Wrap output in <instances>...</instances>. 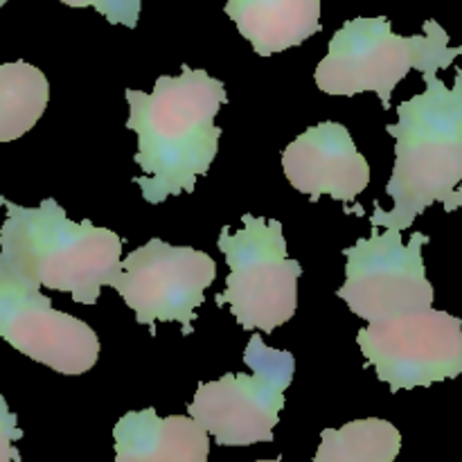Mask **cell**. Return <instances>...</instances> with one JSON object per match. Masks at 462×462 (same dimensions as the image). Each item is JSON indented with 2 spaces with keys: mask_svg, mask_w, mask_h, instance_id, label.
I'll use <instances>...</instances> for the list:
<instances>
[{
  "mask_svg": "<svg viewBox=\"0 0 462 462\" xmlns=\"http://www.w3.org/2000/svg\"><path fill=\"white\" fill-rule=\"evenodd\" d=\"M224 81L201 68L183 66L179 77L162 75L153 93L126 90L129 126L138 134L135 162L144 176H135L144 201L156 206L170 197L194 192L219 152L221 129L215 116L224 106Z\"/></svg>",
  "mask_w": 462,
  "mask_h": 462,
  "instance_id": "1",
  "label": "cell"
},
{
  "mask_svg": "<svg viewBox=\"0 0 462 462\" xmlns=\"http://www.w3.org/2000/svg\"><path fill=\"white\" fill-rule=\"evenodd\" d=\"M422 77L427 90L397 104L400 120L386 126L395 138V167L386 185L395 208L374 203V228H411L438 201L447 212L462 208V70H456L454 86L438 79V72Z\"/></svg>",
  "mask_w": 462,
  "mask_h": 462,
  "instance_id": "2",
  "label": "cell"
},
{
  "mask_svg": "<svg viewBox=\"0 0 462 462\" xmlns=\"http://www.w3.org/2000/svg\"><path fill=\"white\" fill-rule=\"evenodd\" d=\"M7 217L0 228V269L34 287L70 293L95 305L102 287H120L122 237L84 219L75 224L54 199L25 208L0 197Z\"/></svg>",
  "mask_w": 462,
  "mask_h": 462,
  "instance_id": "3",
  "label": "cell"
},
{
  "mask_svg": "<svg viewBox=\"0 0 462 462\" xmlns=\"http://www.w3.org/2000/svg\"><path fill=\"white\" fill-rule=\"evenodd\" d=\"M462 57V45L451 48L449 34L438 21L424 23V34L400 36L386 16L352 18L329 41V52L316 68V86L328 95L373 90L383 108L411 70L438 72Z\"/></svg>",
  "mask_w": 462,
  "mask_h": 462,
  "instance_id": "4",
  "label": "cell"
},
{
  "mask_svg": "<svg viewBox=\"0 0 462 462\" xmlns=\"http://www.w3.org/2000/svg\"><path fill=\"white\" fill-rule=\"evenodd\" d=\"M242 224L237 233L224 226L217 239L230 266L217 307L228 305L244 329L271 334L296 314L302 266L287 257V239L278 219L244 215Z\"/></svg>",
  "mask_w": 462,
  "mask_h": 462,
  "instance_id": "5",
  "label": "cell"
},
{
  "mask_svg": "<svg viewBox=\"0 0 462 462\" xmlns=\"http://www.w3.org/2000/svg\"><path fill=\"white\" fill-rule=\"evenodd\" d=\"M251 374H224L201 383L188 406L189 415L221 447H246L273 440V429L284 409V393L291 386L296 359L291 352L266 347L253 334L244 350Z\"/></svg>",
  "mask_w": 462,
  "mask_h": 462,
  "instance_id": "6",
  "label": "cell"
},
{
  "mask_svg": "<svg viewBox=\"0 0 462 462\" xmlns=\"http://www.w3.org/2000/svg\"><path fill=\"white\" fill-rule=\"evenodd\" d=\"M427 244L424 233H413L404 244L402 230H373L368 239H359L343 251L347 260L346 284L337 296L347 302L352 314L370 323L431 310L436 293L422 260Z\"/></svg>",
  "mask_w": 462,
  "mask_h": 462,
  "instance_id": "7",
  "label": "cell"
},
{
  "mask_svg": "<svg viewBox=\"0 0 462 462\" xmlns=\"http://www.w3.org/2000/svg\"><path fill=\"white\" fill-rule=\"evenodd\" d=\"M365 365L393 393L427 388L462 374V319L422 310L370 323L356 334Z\"/></svg>",
  "mask_w": 462,
  "mask_h": 462,
  "instance_id": "8",
  "label": "cell"
},
{
  "mask_svg": "<svg viewBox=\"0 0 462 462\" xmlns=\"http://www.w3.org/2000/svg\"><path fill=\"white\" fill-rule=\"evenodd\" d=\"M122 266L117 291L140 325L156 334V323H180L183 334H192L197 310L206 302L203 293L217 278V264L208 253L149 239Z\"/></svg>",
  "mask_w": 462,
  "mask_h": 462,
  "instance_id": "9",
  "label": "cell"
},
{
  "mask_svg": "<svg viewBox=\"0 0 462 462\" xmlns=\"http://www.w3.org/2000/svg\"><path fill=\"white\" fill-rule=\"evenodd\" d=\"M0 338L66 377L88 373L99 356L93 328L52 307L39 287L0 269Z\"/></svg>",
  "mask_w": 462,
  "mask_h": 462,
  "instance_id": "10",
  "label": "cell"
},
{
  "mask_svg": "<svg viewBox=\"0 0 462 462\" xmlns=\"http://www.w3.org/2000/svg\"><path fill=\"white\" fill-rule=\"evenodd\" d=\"M282 170L289 183L311 203L323 194L350 203L370 183L368 161L338 122H323L298 135L282 152Z\"/></svg>",
  "mask_w": 462,
  "mask_h": 462,
  "instance_id": "11",
  "label": "cell"
},
{
  "mask_svg": "<svg viewBox=\"0 0 462 462\" xmlns=\"http://www.w3.org/2000/svg\"><path fill=\"white\" fill-rule=\"evenodd\" d=\"M210 433L189 415L161 418L153 409L117 420L116 462H208Z\"/></svg>",
  "mask_w": 462,
  "mask_h": 462,
  "instance_id": "12",
  "label": "cell"
},
{
  "mask_svg": "<svg viewBox=\"0 0 462 462\" xmlns=\"http://www.w3.org/2000/svg\"><path fill=\"white\" fill-rule=\"evenodd\" d=\"M226 14L260 57L296 48L320 32V0H228Z\"/></svg>",
  "mask_w": 462,
  "mask_h": 462,
  "instance_id": "13",
  "label": "cell"
},
{
  "mask_svg": "<svg viewBox=\"0 0 462 462\" xmlns=\"http://www.w3.org/2000/svg\"><path fill=\"white\" fill-rule=\"evenodd\" d=\"M50 84L43 70L27 61L3 63L0 66V143H14L36 122L48 108Z\"/></svg>",
  "mask_w": 462,
  "mask_h": 462,
  "instance_id": "14",
  "label": "cell"
},
{
  "mask_svg": "<svg viewBox=\"0 0 462 462\" xmlns=\"http://www.w3.org/2000/svg\"><path fill=\"white\" fill-rule=\"evenodd\" d=\"M402 433L386 420L368 418L341 429H325L314 462H393L400 456Z\"/></svg>",
  "mask_w": 462,
  "mask_h": 462,
  "instance_id": "15",
  "label": "cell"
},
{
  "mask_svg": "<svg viewBox=\"0 0 462 462\" xmlns=\"http://www.w3.org/2000/svg\"><path fill=\"white\" fill-rule=\"evenodd\" d=\"M68 7H95L108 23L134 30L140 18L143 0H61Z\"/></svg>",
  "mask_w": 462,
  "mask_h": 462,
  "instance_id": "16",
  "label": "cell"
},
{
  "mask_svg": "<svg viewBox=\"0 0 462 462\" xmlns=\"http://www.w3.org/2000/svg\"><path fill=\"white\" fill-rule=\"evenodd\" d=\"M23 431L18 429V418L9 411L7 402L0 395V462H18V449L14 442L21 440Z\"/></svg>",
  "mask_w": 462,
  "mask_h": 462,
  "instance_id": "17",
  "label": "cell"
},
{
  "mask_svg": "<svg viewBox=\"0 0 462 462\" xmlns=\"http://www.w3.org/2000/svg\"><path fill=\"white\" fill-rule=\"evenodd\" d=\"M257 462H282V460H257Z\"/></svg>",
  "mask_w": 462,
  "mask_h": 462,
  "instance_id": "18",
  "label": "cell"
},
{
  "mask_svg": "<svg viewBox=\"0 0 462 462\" xmlns=\"http://www.w3.org/2000/svg\"><path fill=\"white\" fill-rule=\"evenodd\" d=\"M3 5H7V0H0V7H3Z\"/></svg>",
  "mask_w": 462,
  "mask_h": 462,
  "instance_id": "19",
  "label": "cell"
}]
</instances>
